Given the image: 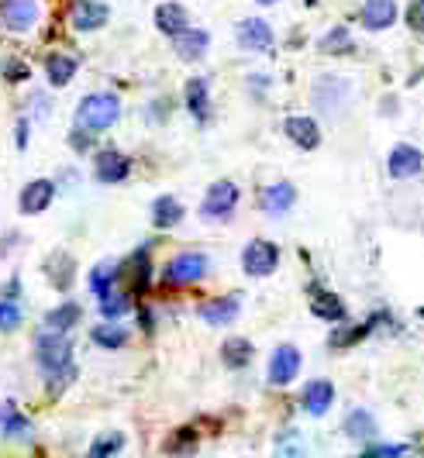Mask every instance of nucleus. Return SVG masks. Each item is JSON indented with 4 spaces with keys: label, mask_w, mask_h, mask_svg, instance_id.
<instances>
[{
    "label": "nucleus",
    "mask_w": 424,
    "mask_h": 458,
    "mask_svg": "<svg viewBox=\"0 0 424 458\" xmlns=\"http://www.w3.org/2000/svg\"><path fill=\"white\" fill-rule=\"evenodd\" d=\"M394 21H397V4L394 0H366L362 11H359V24L366 31H386Z\"/></svg>",
    "instance_id": "4468645a"
},
{
    "label": "nucleus",
    "mask_w": 424,
    "mask_h": 458,
    "mask_svg": "<svg viewBox=\"0 0 424 458\" xmlns=\"http://www.w3.org/2000/svg\"><path fill=\"white\" fill-rule=\"evenodd\" d=\"M238 186L232 183V180H217V183L208 190V197L200 200V217L208 221H221V217H228L232 210H235V204H238Z\"/></svg>",
    "instance_id": "20e7f679"
},
{
    "label": "nucleus",
    "mask_w": 424,
    "mask_h": 458,
    "mask_svg": "<svg viewBox=\"0 0 424 458\" xmlns=\"http://www.w3.org/2000/svg\"><path fill=\"white\" fill-rule=\"evenodd\" d=\"M283 131H286V138H290L297 148H304V152H314V148L321 145V128H318L314 117H304V114L286 117V121H283Z\"/></svg>",
    "instance_id": "1a4fd4ad"
},
{
    "label": "nucleus",
    "mask_w": 424,
    "mask_h": 458,
    "mask_svg": "<svg viewBox=\"0 0 424 458\" xmlns=\"http://www.w3.org/2000/svg\"><path fill=\"white\" fill-rule=\"evenodd\" d=\"M418 314H421V321H424V307H421V310H418Z\"/></svg>",
    "instance_id": "49530a36"
},
{
    "label": "nucleus",
    "mask_w": 424,
    "mask_h": 458,
    "mask_svg": "<svg viewBox=\"0 0 424 458\" xmlns=\"http://www.w3.org/2000/svg\"><path fill=\"white\" fill-rule=\"evenodd\" d=\"M301 348H293V344H280L273 355H269V369H266V376H269V383L273 386H290L293 379H297V372H301Z\"/></svg>",
    "instance_id": "39448f33"
},
{
    "label": "nucleus",
    "mask_w": 424,
    "mask_h": 458,
    "mask_svg": "<svg viewBox=\"0 0 424 458\" xmlns=\"http://www.w3.org/2000/svg\"><path fill=\"white\" fill-rule=\"evenodd\" d=\"M0 428L7 437H28L31 435V424L24 420V413L14 403H0Z\"/></svg>",
    "instance_id": "7c9ffc66"
},
{
    "label": "nucleus",
    "mask_w": 424,
    "mask_h": 458,
    "mask_svg": "<svg viewBox=\"0 0 424 458\" xmlns=\"http://www.w3.org/2000/svg\"><path fill=\"white\" fill-rule=\"evenodd\" d=\"M46 276H48V283L59 290V293H66L72 286V276H76V259H72L70 252H52L46 259Z\"/></svg>",
    "instance_id": "a211bd4d"
},
{
    "label": "nucleus",
    "mask_w": 424,
    "mask_h": 458,
    "mask_svg": "<svg viewBox=\"0 0 424 458\" xmlns=\"http://www.w3.org/2000/svg\"><path fill=\"white\" fill-rule=\"evenodd\" d=\"M407 445H369L366 452H359L355 458H403Z\"/></svg>",
    "instance_id": "58836bf2"
},
{
    "label": "nucleus",
    "mask_w": 424,
    "mask_h": 458,
    "mask_svg": "<svg viewBox=\"0 0 424 458\" xmlns=\"http://www.w3.org/2000/svg\"><path fill=\"white\" fill-rule=\"evenodd\" d=\"M72 379H76V369H63V372H52V376H48V393H52V396H59V393L66 390V386H70Z\"/></svg>",
    "instance_id": "a19ab883"
},
{
    "label": "nucleus",
    "mask_w": 424,
    "mask_h": 458,
    "mask_svg": "<svg viewBox=\"0 0 424 458\" xmlns=\"http://www.w3.org/2000/svg\"><path fill=\"white\" fill-rule=\"evenodd\" d=\"M55 200V183L52 180H31V183L21 190V197H18V207H21V214H42L48 210Z\"/></svg>",
    "instance_id": "9b49d317"
},
{
    "label": "nucleus",
    "mask_w": 424,
    "mask_h": 458,
    "mask_svg": "<svg viewBox=\"0 0 424 458\" xmlns=\"http://www.w3.org/2000/svg\"><path fill=\"white\" fill-rule=\"evenodd\" d=\"M262 210L269 214V217H283L290 207L297 204V190H293V183H273L262 190L259 197Z\"/></svg>",
    "instance_id": "6ab92c4d"
},
{
    "label": "nucleus",
    "mask_w": 424,
    "mask_h": 458,
    "mask_svg": "<svg viewBox=\"0 0 424 458\" xmlns=\"http://www.w3.org/2000/svg\"><path fill=\"white\" fill-rule=\"evenodd\" d=\"M238 46L245 52H269L273 48V28L262 18H245L238 24Z\"/></svg>",
    "instance_id": "f8f14e48"
},
{
    "label": "nucleus",
    "mask_w": 424,
    "mask_h": 458,
    "mask_svg": "<svg viewBox=\"0 0 424 458\" xmlns=\"http://www.w3.org/2000/svg\"><path fill=\"white\" fill-rule=\"evenodd\" d=\"M148 273H152V259H148V249H139L124 259L121 266V276L131 283V290H145L148 286Z\"/></svg>",
    "instance_id": "b1692460"
},
{
    "label": "nucleus",
    "mask_w": 424,
    "mask_h": 458,
    "mask_svg": "<svg viewBox=\"0 0 424 458\" xmlns=\"http://www.w3.org/2000/svg\"><path fill=\"white\" fill-rule=\"evenodd\" d=\"M256 4H280V0H256Z\"/></svg>",
    "instance_id": "a18cd8bd"
},
{
    "label": "nucleus",
    "mask_w": 424,
    "mask_h": 458,
    "mask_svg": "<svg viewBox=\"0 0 424 458\" xmlns=\"http://www.w3.org/2000/svg\"><path fill=\"white\" fill-rule=\"evenodd\" d=\"M131 173V159L118 148H100L94 156V176L100 183H124Z\"/></svg>",
    "instance_id": "0eeeda50"
},
{
    "label": "nucleus",
    "mask_w": 424,
    "mask_h": 458,
    "mask_svg": "<svg viewBox=\"0 0 424 458\" xmlns=\"http://www.w3.org/2000/svg\"><path fill=\"white\" fill-rule=\"evenodd\" d=\"M131 297L128 293H107V297L100 300V314L107 318V321H114V318H124V314H131Z\"/></svg>",
    "instance_id": "e433bc0d"
},
{
    "label": "nucleus",
    "mask_w": 424,
    "mask_h": 458,
    "mask_svg": "<svg viewBox=\"0 0 424 458\" xmlns=\"http://www.w3.org/2000/svg\"><path fill=\"white\" fill-rule=\"evenodd\" d=\"M80 318H83V307H80V303H72V300H63L55 310H48L46 327L52 331V335H70L72 327L80 324Z\"/></svg>",
    "instance_id": "5701e85b"
},
{
    "label": "nucleus",
    "mask_w": 424,
    "mask_h": 458,
    "mask_svg": "<svg viewBox=\"0 0 424 458\" xmlns=\"http://www.w3.org/2000/svg\"><path fill=\"white\" fill-rule=\"evenodd\" d=\"M165 452L173 458H190L197 452V435H193V428H180V431H173L169 441H165Z\"/></svg>",
    "instance_id": "72a5a7b5"
},
{
    "label": "nucleus",
    "mask_w": 424,
    "mask_h": 458,
    "mask_svg": "<svg viewBox=\"0 0 424 458\" xmlns=\"http://www.w3.org/2000/svg\"><path fill=\"white\" fill-rule=\"evenodd\" d=\"M238 310H242V300H238V297H217V300H208V303L200 307V321L211 324V327H225V324L235 321Z\"/></svg>",
    "instance_id": "aec40b11"
},
{
    "label": "nucleus",
    "mask_w": 424,
    "mask_h": 458,
    "mask_svg": "<svg viewBox=\"0 0 424 458\" xmlns=\"http://www.w3.org/2000/svg\"><path fill=\"white\" fill-rule=\"evenodd\" d=\"M373 318L366 324H355V327H345V331H331V338H328V344L331 348H349V344H355V342H362L369 331H373Z\"/></svg>",
    "instance_id": "c9c22d12"
},
{
    "label": "nucleus",
    "mask_w": 424,
    "mask_h": 458,
    "mask_svg": "<svg viewBox=\"0 0 424 458\" xmlns=\"http://www.w3.org/2000/svg\"><path fill=\"white\" fill-rule=\"evenodd\" d=\"M221 362L228 369H245L252 362V342L249 338H228L221 344Z\"/></svg>",
    "instance_id": "c85d7f7f"
},
{
    "label": "nucleus",
    "mask_w": 424,
    "mask_h": 458,
    "mask_svg": "<svg viewBox=\"0 0 424 458\" xmlns=\"http://www.w3.org/2000/svg\"><path fill=\"white\" fill-rule=\"evenodd\" d=\"M21 324V307L14 303V300H0V331L7 335V331H14Z\"/></svg>",
    "instance_id": "4c0bfd02"
},
{
    "label": "nucleus",
    "mask_w": 424,
    "mask_h": 458,
    "mask_svg": "<svg viewBox=\"0 0 424 458\" xmlns=\"http://www.w3.org/2000/svg\"><path fill=\"white\" fill-rule=\"evenodd\" d=\"M403 18H407V28H411V31L424 35V0H411Z\"/></svg>",
    "instance_id": "ea45409f"
},
{
    "label": "nucleus",
    "mask_w": 424,
    "mask_h": 458,
    "mask_svg": "<svg viewBox=\"0 0 424 458\" xmlns=\"http://www.w3.org/2000/svg\"><path fill=\"white\" fill-rule=\"evenodd\" d=\"M173 48H176V55H180L183 63H197V59L211 48V35H208L204 28H187V31H180V35L173 38Z\"/></svg>",
    "instance_id": "dca6fc26"
},
{
    "label": "nucleus",
    "mask_w": 424,
    "mask_h": 458,
    "mask_svg": "<svg viewBox=\"0 0 424 458\" xmlns=\"http://www.w3.org/2000/svg\"><path fill=\"white\" fill-rule=\"evenodd\" d=\"M4 72H7V76H11L14 83L28 80V66H24V63H7V66H4Z\"/></svg>",
    "instance_id": "37998d69"
},
{
    "label": "nucleus",
    "mask_w": 424,
    "mask_h": 458,
    "mask_svg": "<svg viewBox=\"0 0 424 458\" xmlns=\"http://www.w3.org/2000/svg\"><path fill=\"white\" fill-rule=\"evenodd\" d=\"M0 21L7 24L11 31H28L31 24L38 21V4L35 0H4L0 4Z\"/></svg>",
    "instance_id": "ddd939ff"
},
{
    "label": "nucleus",
    "mask_w": 424,
    "mask_h": 458,
    "mask_svg": "<svg viewBox=\"0 0 424 458\" xmlns=\"http://www.w3.org/2000/svg\"><path fill=\"white\" fill-rule=\"evenodd\" d=\"M156 28L169 35V38H176L180 31H187V7L180 4V0H165L156 7Z\"/></svg>",
    "instance_id": "412c9836"
},
{
    "label": "nucleus",
    "mask_w": 424,
    "mask_h": 458,
    "mask_svg": "<svg viewBox=\"0 0 424 458\" xmlns=\"http://www.w3.org/2000/svg\"><path fill=\"white\" fill-rule=\"evenodd\" d=\"M76 69H80V63L72 59L70 52H52L46 59V76L52 87H66L72 76H76Z\"/></svg>",
    "instance_id": "a878e982"
},
{
    "label": "nucleus",
    "mask_w": 424,
    "mask_h": 458,
    "mask_svg": "<svg viewBox=\"0 0 424 458\" xmlns=\"http://www.w3.org/2000/svg\"><path fill=\"white\" fill-rule=\"evenodd\" d=\"M90 342H94L97 348L114 352V348H124V344H128V331H124V327H118V324L104 321V324H97L94 331H90Z\"/></svg>",
    "instance_id": "c756f323"
},
{
    "label": "nucleus",
    "mask_w": 424,
    "mask_h": 458,
    "mask_svg": "<svg viewBox=\"0 0 424 458\" xmlns=\"http://www.w3.org/2000/svg\"><path fill=\"white\" fill-rule=\"evenodd\" d=\"M183 100H187L190 114L197 121H204L208 111H211V90H208V80L204 76H193L187 87H183Z\"/></svg>",
    "instance_id": "393cba45"
},
{
    "label": "nucleus",
    "mask_w": 424,
    "mask_h": 458,
    "mask_svg": "<svg viewBox=\"0 0 424 458\" xmlns=\"http://www.w3.org/2000/svg\"><path fill=\"white\" fill-rule=\"evenodd\" d=\"M124 448V435L121 431H107V435L94 437V445L87 448V458H114Z\"/></svg>",
    "instance_id": "f704fd0d"
},
{
    "label": "nucleus",
    "mask_w": 424,
    "mask_h": 458,
    "mask_svg": "<svg viewBox=\"0 0 424 458\" xmlns=\"http://www.w3.org/2000/svg\"><path fill=\"white\" fill-rule=\"evenodd\" d=\"M24 145H28V121L18 124V148H24Z\"/></svg>",
    "instance_id": "c03bdc74"
},
{
    "label": "nucleus",
    "mask_w": 424,
    "mask_h": 458,
    "mask_svg": "<svg viewBox=\"0 0 424 458\" xmlns=\"http://www.w3.org/2000/svg\"><path fill=\"white\" fill-rule=\"evenodd\" d=\"M94 131H87V128H76V131H72L70 135V141H72V148H76V152H87V148H90V145H94Z\"/></svg>",
    "instance_id": "79ce46f5"
},
{
    "label": "nucleus",
    "mask_w": 424,
    "mask_h": 458,
    "mask_svg": "<svg viewBox=\"0 0 424 458\" xmlns=\"http://www.w3.org/2000/svg\"><path fill=\"white\" fill-rule=\"evenodd\" d=\"M345 100H349V83L342 80V76H321L318 80V87H314V104L321 107V111H342L345 107Z\"/></svg>",
    "instance_id": "9d476101"
},
{
    "label": "nucleus",
    "mask_w": 424,
    "mask_h": 458,
    "mask_svg": "<svg viewBox=\"0 0 424 458\" xmlns=\"http://www.w3.org/2000/svg\"><path fill=\"white\" fill-rule=\"evenodd\" d=\"M204 273H208V255L183 252L165 266V283H173V286H187V283H197Z\"/></svg>",
    "instance_id": "423d86ee"
},
{
    "label": "nucleus",
    "mask_w": 424,
    "mask_h": 458,
    "mask_svg": "<svg viewBox=\"0 0 424 458\" xmlns=\"http://www.w3.org/2000/svg\"><path fill=\"white\" fill-rule=\"evenodd\" d=\"M310 314L314 318H321V321L328 324H338L349 318V310H345V303L335 297V293H325V290H318L314 300H310Z\"/></svg>",
    "instance_id": "bb28decb"
},
{
    "label": "nucleus",
    "mask_w": 424,
    "mask_h": 458,
    "mask_svg": "<svg viewBox=\"0 0 424 458\" xmlns=\"http://www.w3.org/2000/svg\"><path fill=\"white\" fill-rule=\"evenodd\" d=\"M342 428H345V435L352 437V441H373L377 437V420H373V413L362 411V407L349 411Z\"/></svg>",
    "instance_id": "cd10ccee"
},
{
    "label": "nucleus",
    "mask_w": 424,
    "mask_h": 458,
    "mask_svg": "<svg viewBox=\"0 0 424 458\" xmlns=\"http://www.w3.org/2000/svg\"><path fill=\"white\" fill-rule=\"evenodd\" d=\"M276 266H280V249L273 245V242H266V238H256V242H249L245 245V252H242V269L249 276H273L276 273Z\"/></svg>",
    "instance_id": "7ed1b4c3"
},
{
    "label": "nucleus",
    "mask_w": 424,
    "mask_h": 458,
    "mask_svg": "<svg viewBox=\"0 0 424 458\" xmlns=\"http://www.w3.org/2000/svg\"><path fill=\"white\" fill-rule=\"evenodd\" d=\"M424 165V156L414 148V145H397L394 152H390V159H386V173L394 176V180H411V176H418Z\"/></svg>",
    "instance_id": "2eb2a0df"
},
{
    "label": "nucleus",
    "mask_w": 424,
    "mask_h": 458,
    "mask_svg": "<svg viewBox=\"0 0 424 458\" xmlns=\"http://www.w3.org/2000/svg\"><path fill=\"white\" fill-rule=\"evenodd\" d=\"M301 403H304V411L310 417H325L331 411V403H335V386H331L328 379H310L304 386Z\"/></svg>",
    "instance_id": "f3484780"
},
{
    "label": "nucleus",
    "mask_w": 424,
    "mask_h": 458,
    "mask_svg": "<svg viewBox=\"0 0 424 458\" xmlns=\"http://www.w3.org/2000/svg\"><path fill=\"white\" fill-rule=\"evenodd\" d=\"M318 48L325 52V55H345L349 48H352V35H349V28L345 24H338V28H331L328 35L318 42Z\"/></svg>",
    "instance_id": "473e14b6"
},
{
    "label": "nucleus",
    "mask_w": 424,
    "mask_h": 458,
    "mask_svg": "<svg viewBox=\"0 0 424 458\" xmlns=\"http://www.w3.org/2000/svg\"><path fill=\"white\" fill-rule=\"evenodd\" d=\"M121 117V100L114 93H90V97H83L80 100V107H76V121H80V128H87V131H107L111 124H118Z\"/></svg>",
    "instance_id": "f257e3e1"
},
{
    "label": "nucleus",
    "mask_w": 424,
    "mask_h": 458,
    "mask_svg": "<svg viewBox=\"0 0 424 458\" xmlns=\"http://www.w3.org/2000/svg\"><path fill=\"white\" fill-rule=\"evenodd\" d=\"M35 359H38V369L42 372H63V369L72 366V338L70 335H52V331H46V335H38V342H35Z\"/></svg>",
    "instance_id": "f03ea898"
},
{
    "label": "nucleus",
    "mask_w": 424,
    "mask_h": 458,
    "mask_svg": "<svg viewBox=\"0 0 424 458\" xmlns=\"http://www.w3.org/2000/svg\"><path fill=\"white\" fill-rule=\"evenodd\" d=\"M148 217H152V225H156V228H163V231L173 228V225H180V221H183V204H180L176 197L163 193V197H156V200H152Z\"/></svg>",
    "instance_id": "4be33fe9"
},
{
    "label": "nucleus",
    "mask_w": 424,
    "mask_h": 458,
    "mask_svg": "<svg viewBox=\"0 0 424 458\" xmlns=\"http://www.w3.org/2000/svg\"><path fill=\"white\" fill-rule=\"evenodd\" d=\"M118 266L114 262H100L94 266V273H90V290L97 293V300H104L107 293H114L111 286H114V279H118Z\"/></svg>",
    "instance_id": "2f4dec72"
},
{
    "label": "nucleus",
    "mask_w": 424,
    "mask_h": 458,
    "mask_svg": "<svg viewBox=\"0 0 424 458\" xmlns=\"http://www.w3.org/2000/svg\"><path fill=\"white\" fill-rule=\"evenodd\" d=\"M70 21L76 31H97V28L111 21V7L100 4V0H72Z\"/></svg>",
    "instance_id": "6e6552de"
}]
</instances>
